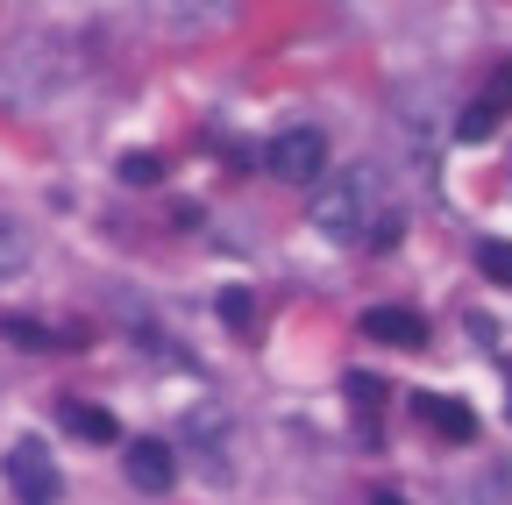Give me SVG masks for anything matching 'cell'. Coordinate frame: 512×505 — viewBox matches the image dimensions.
Returning <instances> with one entry per match:
<instances>
[{
  "mask_svg": "<svg viewBox=\"0 0 512 505\" xmlns=\"http://www.w3.org/2000/svg\"><path fill=\"white\" fill-rule=\"evenodd\" d=\"M363 335L370 342H392V349H427V321L413 306H370L363 313Z\"/></svg>",
  "mask_w": 512,
  "mask_h": 505,
  "instance_id": "6",
  "label": "cell"
},
{
  "mask_svg": "<svg viewBox=\"0 0 512 505\" xmlns=\"http://www.w3.org/2000/svg\"><path fill=\"white\" fill-rule=\"evenodd\" d=\"M29 257H36V235H29V221L0 214V278H22V271H29Z\"/></svg>",
  "mask_w": 512,
  "mask_h": 505,
  "instance_id": "7",
  "label": "cell"
},
{
  "mask_svg": "<svg viewBox=\"0 0 512 505\" xmlns=\"http://www.w3.org/2000/svg\"><path fill=\"white\" fill-rule=\"evenodd\" d=\"M8 484L22 491V505H57V463L36 434H22L15 449H8Z\"/></svg>",
  "mask_w": 512,
  "mask_h": 505,
  "instance_id": "3",
  "label": "cell"
},
{
  "mask_svg": "<svg viewBox=\"0 0 512 505\" xmlns=\"http://www.w3.org/2000/svg\"><path fill=\"white\" fill-rule=\"evenodd\" d=\"M221 313H228V328L249 335V292H221Z\"/></svg>",
  "mask_w": 512,
  "mask_h": 505,
  "instance_id": "13",
  "label": "cell"
},
{
  "mask_svg": "<svg viewBox=\"0 0 512 505\" xmlns=\"http://www.w3.org/2000/svg\"><path fill=\"white\" fill-rule=\"evenodd\" d=\"M313 228L349 249H392L406 228V207L377 164H342L335 178L313 185Z\"/></svg>",
  "mask_w": 512,
  "mask_h": 505,
  "instance_id": "1",
  "label": "cell"
},
{
  "mask_svg": "<svg viewBox=\"0 0 512 505\" xmlns=\"http://www.w3.org/2000/svg\"><path fill=\"white\" fill-rule=\"evenodd\" d=\"M349 399H356L363 413H377V399H384V385H377V377H363V370H356V377H349Z\"/></svg>",
  "mask_w": 512,
  "mask_h": 505,
  "instance_id": "12",
  "label": "cell"
},
{
  "mask_svg": "<svg viewBox=\"0 0 512 505\" xmlns=\"http://www.w3.org/2000/svg\"><path fill=\"white\" fill-rule=\"evenodd\" d=\"M128 484L136 491H171L178 484V463H171V441H157V434H143V441H128Z\"/></svg>",
  "mask_w": 512,
  "mask_h": 505,
  "instance_id": "5",
  "label": "cell"
},
{
  "mask_svg": "<svg viewBox=\"0 0 512 505\" xmlns=\"http://www.w3.org/2000/svg\"><path fill=\"white\" fill-rule=\"evenodd\" d=\"M505 114H512V65H498V72H491V86L463 107L456 136H463V143H484V136H498V121H505Z\"/></svg>",
  "mask_w": 512,
  "mask_h": 505,
  "instance_id": "4",
  "label": "cell"
},
{
  "mask_svg": "<svg viewBox=\"0 0 512 505\" xmlns=\"http://www.w3.org/2000/svg\"><path fill=\"white\" fill-rule=\"evenodd\" d=\"M370 505H406V498L399 491H370Z\"/></svg>",
  "mask_w": 512,
  "mask_h": 505,
  "instance_id": "14",
  "label": "cell"
},
{
  "mask_svg": "<svg viewBox=\"0 0 512 505\" xmlns=\"http://www.w3.org/2000/svg\"><path fill=\"white\" fill-rule=\"evenodd\" d=\"M264 171L278 185H320V171H328V136L313 129V121H299V129H278L264 143Z\"/></svg>",
  "mask_w": 512,
  "mask_h": 505,
  "instance_id": "2",
  "label": "cell"
},
{
  "mask_svg": "<svg viewBox=\"0 0 512 505\" xmlns=\"http://www.w3.org/2000/svg\"><path fill=\"white\" fill-rule=\"evenodd\" d=\"M477 271H484V278H498V285H512V242L484 235V242H477Z\"/></svg>",
  "mask_w": 512,
  "mask_h": 505,
  "instance_id": "10",
  "label": "cell"
},
{
  "mask_svg": "<svg viewBox=\"0 0 512 505\" xmlns=\"http://www.w3.org/2000/svg\"><path fill=\"white\" fill-rule=\"evenodd\" d=\"M121 178H128V185H157V178H164V157H150V150H128V157H121Z\"/></svg>",
  "mask_w": 512,
  "mask_h": 505,
  "instance_id": "11",
  "label": "cell"
},
{
  "mask_svg": "<svg viewBox=\"0 0 512 505\" xmlns=\"http://www.w3.org/2000/svg\"><path fill=\"white\" fill-rule=\"evenodd\" d=\"M420 420H434L441 441H477V420H470L463 399H420Z\"/></svg>",
  "mask_w": 512,
  "mask_h": 505,
  "instance_id": "8",
  "label": "cell"
},
{
  "mask_svg": "<svg viewBox=\"0 0 512 505\" xmlns=\"http://www.w3.org/2000/svg\"><path fill=\"white\" fill-rule=\"evenodd\" d=\"M64 427H72L79 441H114V413L107 406H86V399L64 406Z\"/></svg>",
  "mask_w": 512,
  "mask_h": 505,
  "instance_id": "9",
  "label": "cell"
}]
</instances>
